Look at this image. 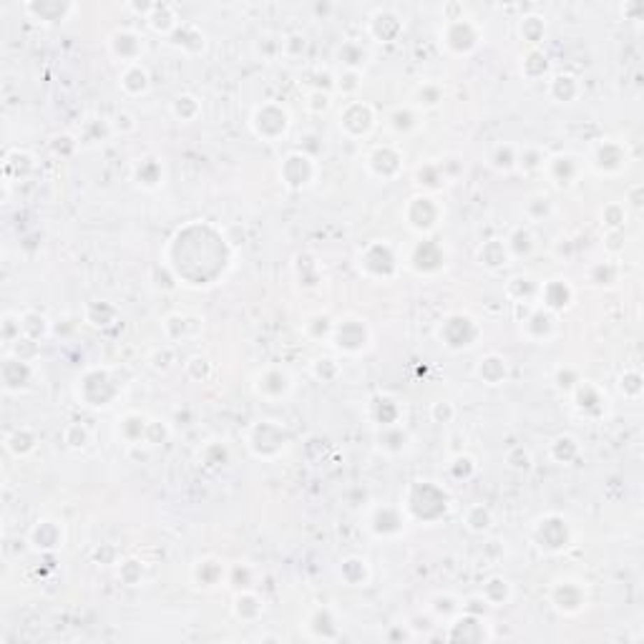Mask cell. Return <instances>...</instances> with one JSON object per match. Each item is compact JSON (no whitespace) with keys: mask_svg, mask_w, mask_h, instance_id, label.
<instances>
[{"mask_svg":"<svg viewBox=\"0 0 644 644\" xmlns=\"http://www.w3.org/2000/svg\"><path fill=\"white\" fill-rule=\"evenodd\" d=\"M8 450H10L13 456H23V453H28V450H33V445H36V438H33V433L28 431V428H18L15 433H10L6 441Z\"/></svg>","mask_w":644,"mask_h":644,"instance_id":"8992f818","label":"cell"},{"mask_svg":"<svg viewBox=\"0 0 644 644\" xmlns=\"http://www.w3.org/2000/svg\"><path fill=\"white\" fill-rule=\"evenodd\" d=\"M272 113V106H262V108H257L255 111V119H259L262 121L264 119V124H252L257 129V134L259 136H264V138H275V136H280V134H285V129H287V113L282 111L280 106L275 108V116H269Z\"/></svg>","mask_w":644,"mask_h":644,"instance_id":"6da1fadb","label":"cell"},{"mask_svg":"<svg viewBox=\"0 0 644 644\" xmlns=\"http://www.w3.org/2000/svg\"><path fill=\"white\" fill-rule=\"evenodd\" d=\"M31 380V368L20 357H8L3 363V388L8 393H18L25 382Z\"/></svg>","mask_w":644,"mask_h":644,"instance_id":"7a4b0ae2","label":"cell"},{"mask_svg":"<svg viewBox=\"0 0 644 644\" xmlns=\"http://www.w3.org/2000/svg\"><path fill=\"white\" fill-rule=\"evenodd\" d=\"M478 373H481V378L488 385H499V382L506 378V363H503L501 357L491 355V357H486V360H481Z\"/></svg>","mask_w":644,"mask_h":644,"instance_id":"5b68a950","label":"cell"},{"mask_svg":"<svg viewBox=\"0 0 644 644\" xmlns=\"http://www.w3.org/2000/svg\"><path fill=\"white\" fill-rule=\"evenodd\" d=\"M121 86H124L126 91H129V94H144L146 88H149V73H146V71L141 69V66L131 63V66L126 69Z\"/></svg>","mask_w":644,"mask_h":644,"instance_id":"277c9868","label":"cell"},{"mask_svg":"<svg viewBox=\"0 0 644 644\" xmlns=\"http://www.w3.org/2000/svg\"><path fill=\"white\" fill-rule=\"evenodd\" d=\"M61 529H58L53 521H41V524L33 529V536L31 541L36 546H41V549H53V546L61 544Z\"/></svg>","mask_w":644,"mask_h":644,"instance_id":"3957f363","label":"cell"},{"mask_svg":"<svg viewBox=\"0 0 644 644\" xmlns=\"http://www.w3.org/2000/svg\"><path fill=\"white\" fill-rule=\"evenodd\" d=\"M410 204H413L415 209H420L418 217H408L410 219V224H413L415 229H420V219H426V229H431V227L436 224V219H438V209H436V204H433V199L418 196V199H413Z\"/></svg>","mask_w":644,"mask_h":644,"instance_id":"52a82bcc","label":"cell"},{"mask_svg":"<svg viewBox=\"0 0 644 644\" xmlns=\"http://www.w3.org/2000/svg\"><path fill=\"white\" fill-rule=\"evenodd\" d=\"M352 111H360V113H363V131H368V129H370V121H373V116H370L368 106H363V103H352ZM352 111H350V106H348V113H352ZM357 121H360V119H348V116H343V113H340V126H343V129H348V131H350L352 124H357ZM355 134H360V129H355Z\"/></svg>","mask_w":644,"mask_h":644,"instance_id":"9c48e42d","label":"cell"},{"mask_svg":"<svg viewBox=\"0 0 644 644\" xmlns=\"http://www.w3.org/2000/svg\"><path fill=\"white\" fill-rule=\"evenodd\" d=\"M511 594V587H508L506 579H491L486 584V601H491L494 607H499L501 601H506Z\"/></svg>","mask_w":644,"mask_h":644,"instance_id":"ba28073f","label":"cell"}]
</instances>
